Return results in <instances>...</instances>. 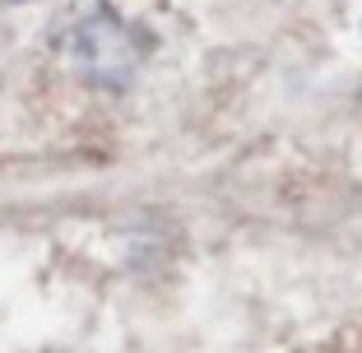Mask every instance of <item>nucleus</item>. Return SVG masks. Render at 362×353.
I'll return each instance as SVG.
<instances>
[{
	"label": "nucleus",
	"mask_w": 362,
	"mask_h": 353,
	"mask_svg": "<svg viewBox=\"0 0 362 353\" xmlns=\"http://www.w3.org/2000/svg\"><path fill=\"white\" fill-rule=\"evenodd\" d=\"M56 47L84 84L117 88V93L130 88V79L139 75V61H144L139 33L107 0H93L88 10H75V19H65L56 28Z\"/></svg>",
	"instance_id": "1"
}]
</instances>
